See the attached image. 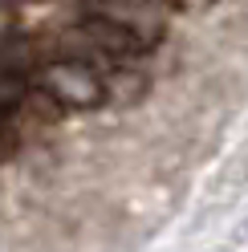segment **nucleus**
Listing matches in <instances>:
<instances>
[{"label":"nucleus","mask_w":248,"mask_h":252,"mask_svg":"<svg viewBox=\"0 0 248 252\" xmlns=\"http://www.w3.org/2000/svg\"><path fill=\"white\" fill-rule=\"evenodd\" d=\"M41 90L65 110H94L106 98L102 77L94 73V65H86V61H53V65L41 73Z\"/></svg>","instance_id":"1"},{"label":"nucleus","mask_w":248,"mask_h":252,"mask_svg":"<svg viewBox=\"0 0 248 252\" xmlns=\"http://www.w3.org/2000/svg\"><path fill=\"white\" fill-rule=\"evenodd\" d=\"M29 69H33V45H21L17 37L4 41V73L29 82Z\"/></svg>","instance_id":"3"},{"label":"nucleus","mask_w":248,"mask_h":252,"mask_svg":"<svg viewBox=\"0 0 248 252\" xmlns=\"http://www.w3.org/2000/svg\"><path fill=\"white\" fill-rule=\"evenodd\" d=\"M94 8H98V17L114 21L118 29H126V33L138 37L143 45H151L163 33L159 0H94Z\"/></svg>","instance_id":"2"}]
</instances>
